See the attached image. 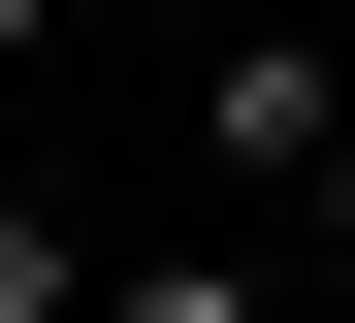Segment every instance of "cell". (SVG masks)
I'll return each mask as SVG.
<instances>
[{"mask_svg":"<svg viewBox=\"0 0 355 323\" xmlns=\"http://www.w3.org/2000/svg\"><path fill=\"white\" fill-rule=\"evenodd\" d=\"M194 162L323 194V162H355V65H323V33H226V65H194Z\"/></svg>","mask_w":355,"mask_h":323,"instance_id":"obj_1","label":"cell"},{"mask_svg":"<svg viewBox=\"0 0 355 323\" xmlns=\"http://www.w3.org/2000/svg\"><path fill=\"white\" fill-rule=\"evenodd\" d=\"M97 323H291L259 258H97Z\"/></svg>","mask_w":355,"mask_h":323,"instance_id":"obj_2","label":"cell"},{"mask_svg":"<svg viewBox=\"0 0 355 323\" xmlns=\"http://www.w3.org/2000/svg\"><path fill=\"white\" fill-rule=\"evenodd\" d=\"M0 323H97V226H33V194H0Z\"/></svg>","mask_w":355,"mask_h":323,"instance_id":"obj_3","label":"cell"},{"mask_svg":"<svg viewBox=\"0 0 355 323\" xmlns=\"http://www.w3.org/2000/svg\"><path fill=\"white\" fill-rule=\"evenodd\" d=\"M33 33H65V0H0V65H33Z\"/></svg>","mask_w":355,"mask_h":323,"instance_id":"obj_4","label":"cell"},{"mask_svg":"<svg viewBox=\"0 0 355 323\" xmlns=\"http://www.w3.org/2000/svg\"><path fill=\"white\" fill-rule=\"evenodd\" d=\"M323 258H355V162H323Z\"/></svg>","mask_w":355,"mask_h":323,"instance_id":"obj_5","label":"cell"}]
</instances>
